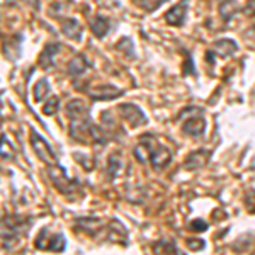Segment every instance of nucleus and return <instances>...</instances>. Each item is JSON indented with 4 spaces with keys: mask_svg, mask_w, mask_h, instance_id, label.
Masks as SVG:
<instances>
[{
    "mask_svg": "<svg viewBox=\"0 0 255 255\" xmlns=\"http://www.w3.org/2000/svg\"><path fill=\"white\" fill-rule=\"evenodd\" d=\"M61 32H63L68 39L80 41L82 34H84V27H82V24L77 19L68 17V19L61 20Z\"/></svg>",
    "mask_w": 255,
    "mask_h": 255,
    "instance_id": "nucleus-11",
    "label": "nucleus"
},
{
    "mask_svg": "<svg viewBox=\"0 0 255 255\" xmlns=\"http://www.w3.org/2000/svg\"><path fill=\"white\" fill-rule=\"evenodd\" d=\"M186 15H187V2L182 0V2H179L167 12L165 19L170 26H182L184 20H186Z\"/></svg>",
    "mask_w": 255,
    "mask_h": 255,
    "instance_id": "nucleus-12",
    "label": "nucleus"
},
{
    "mask_svg": "<svg viewBox=\"0 0 255 255\" xmlns=\"http://www.w3.org/2000/svg\"><path fill=\"white\" fill-rule=\"evenodd\" d=\"M85 114H90V109L84 101H80V99H73V101H70L67 104V116L70 119L85 116Z\"/></svg>",
    "mask_w": 255,
    "mask_h": 255,
    "instance_id": "nucleus-15",
    "label": "nucleus"
},
{
    "mask_svg": "<svg viewBox=\"0 0 255 255\" xmlns=\"http://www.w3.org/2000/svg\"><path fill=\"white\" fill-rule=\"evenodd\" d=\"M133 153L138 158V162H150L151 168H155V170H162V168H165L172 162V151L165 145H160V143L155 141V138L151 134H146L134 146Z\"/></svg>",
    "mask_w": 255,
    "mask_h": 255,
    "instance_id": "nucleus-1",
    "label": "nucleus"
},
{
    "mask_svg": "<svg viewBox=\"0 0 255 255\" xmlns=\"http://www.w3.org/2000/svg\"><path fill=\"white\" fill-rule=\"evenodd\" d=\"M89 68V61L84 55H75L68 63V73L72 77H80Z\"/></svg>",
    "mask_w": 255,
    "mask_h": 255,
    "instance_id": "nucleus-16",
    "label": "nucleus"
},
{
    "mask_svg": "<svg viewBox=\"0 0 255 255\" xmlns=\"http://www.w3.org/2000/svg\"><path fill=\"white\" fill-rule=\"evenodd\" d=\"M119 167H121V158H119L116 153L111 155V157H109V167H108V172H109L111 179H114V177L118 175Z\"/></svg>",
    "mask_w": 255,
    "mask_h": 255,
    "instance_id": "nucleus-23",
    "label": "nucleus"
},
{
    "mask_svg": "<svg viewBox=\"0 0 255 255\" xmlns=\"http://www.w3.org/2000/svg\"><path fill=\"white\" fill-rule=\"evenodd\" d=\"M67 249V240L61 233H55V235H49V240L43 245L41 250H49V252H63Z\"/></svg>",
    "mask_w": 255,
    "mask_h": 255,
    "instance_id": "nucleus-17",
    "label": "nucleus"
},
{
    "mask_svg": "<svg viewBox=\"0 0 255 255\" xmlns=\"http://www.w3.org/2000/svg\"><path fill=\"white\" fill-rule=\"evenodd\" d=\"M70 136L79 143L90 141V143H99V145H106L109 139L106 131L90 119V114L70 119Z\"/></svg>",
    "mask_w": 255,
    "mask_h": 255,
    "instance_id": "nucleus-2",
    "label": "nucleus"
},
{
    "mask_svg": "<svg viewBox=\"0 0 255 255\" xmlns=\"http://www.w3.org/2000/svg\"><path fill=\"white\" fill-rule=\"evenodd\" d=\"M218 2H220V3H221V2H225V0H218Z\"/></svg>",
    "mask_w": 255,
    "mask_h": 255,
    "instance_id": "nucleus-29",
    "label": "nucleus"
},
{
    "mask_svg": "<svg viewBox=\"0 0 255 255\" xmlns=\"http://www.w3.org/2000/svg\"><path fill=\"white\" fill-rule=\"evenodd\" d=\"M58 108H60V99L56 96H53L46 101V104H44V108H43V113L46 114V116H53V114H56Z\"/></svg>",
    "mask_w": 255,
    "mask_h": 255,
    "instance_id": "nucleus-22",
    "label": "nucleus"
},
{
    "mask_svg": "<svg viewBox=\"0 0 255 255\" xmlns=\"http://www.w3.org/2000/svg\"><path fill=\"white\" fill-rule=\"evenodd\" d=\"M118 114L125 119L131 128L145 126L148 123L146 114L143 113L141 108L136 104H119L118 106Z\"/></svg>",
    "mask_w": 255,
    "mask_h": 255,
    "instance_id": "nucleus-5",
    "label": "nucleus"
},
{
    "mask_svg": "<svg viewBox=\"0 0 255 255\" xmlns=\"http://www.w3.org/2000/svg\"><path fill=\"white\" fill-rule=\"evenodd\" d=\"M109 29H111V22H109L108 17H104V15L99 14L90 20V31H92L94 36H97L99 39L106 38Z\"/></svg>",
    "mask_w": 255,
    "mask_h": 255,
    "instance_id": "nucleus-14",
    "label": "nucleus"
},
{
    "mask_svg": "<svg viewBox=\"0 0 255 255\" xmlns=\"http://www.w3.org/2000/svg\"><path fill=\"white\" fill-rule=\"evenodd\" d=\"M238 49V44L233 39H218L215 44H213V53L221 58H228V56L235 55Z\"/></svg>",
    "mask_w": 255,
    "mask_h": 255,
    "instance_id": "nucleus-13",
    "label": "nucleus"
},
{
    "mask_svg": "<svg viewBox=\"0 0 255 255\" xmlns=\"http://www.w3.org/2000/svg\"><path fill=\"white\" fill-rule=\"evenodd\" d=\"M182 131L186 134L192 138H197V136H203V133L206 131V119L203 116H191L184 121L182 125Z\"/></svg>",
    "mask_w": 255,
    "mask_h": 255,
    "instance_id": "nucleus-8",
    "label": "nucleus"
},
{
    "mask_svg": "<svg viewBox=\"0 0 255 255\" xmlns=\"http://www.w3.org/2000/svg\"><path fill=\"white\" fill-rule=\"evenodd\" d=\"M196 238H187V247L191 250H203L204 249V242L201 238H197V242H194Z\"/></svg>",
    "mask_w": 255,
    "mask_h": 255,
    "instance_id": "nucleus-25",
    "label": "nucleus"
},
{
    "mask_svg": "<svg viewBox=\"0 0 255 255\" xmlns=\"http://www.w3.org/2000/svg\"><path fill=\"white\" fill-rule=\"evenodd\" d=\"M189 228H191L192 232H206L208 223H206V221H203V220H194V221H191Z\"/></svg>",
    "mask_w": 255,
    "mask_h": 255,
    "instance_id": "nucleus-24",
    "label": "nucleus"
},
{
    "mask_svg": "<svg viewBox=\"0 0 255 255\" xmlns=\"http://www.w3.org/2000/svg\"><path fill=\"white\" fill-rule=\"evenodd\" d=\"M7 150H10L9 141H7L5 134H2V157H3V160H9L12 157V153H10V151H7Z\"/></svg>",
    "mask_w": 255,
    "mask_h": 255,
    "instance_id": "nucleus-26",
    "label": "nucleus"
},
{
    "mask_svg": "<svg viewBox=\"0 0 255 255\" xmlns=\"http://www.w3.org/2000/svg\"><path fill=\"white\" fill-rule=\"evenodd\" d=\"M31 145H32V150H34L36 157H38L41 162L48 163V165L58 163V158H56L53 148L49 146V143L41 136L38 131H31Z\"/></svg>",
    "mask_w": 255,
    "mask_h": 255,
    "instance_id": "nucleus-4",
    "label": "nucleus"
},
{
    "mask_svg": "<svg viewBox=\"0 0 255 255\" xmlns=\"http://www.w3.org/2000/svg\"><path fill=\"white\" fill-rule=\"evenodd\" d=\"M155 254H180L179 247L175 245L174 240H160L157 245L153 247Z\"/></svg>",
    "mask_w": 255,
    "mask_h": 255,
    "instance_id": "nucleus-19",
    "label": "nucleus"
},
{
    "mask_svg": "<svg viewBox=\"0 0 255 255\" xmlns=\"http://www.w3.org/2000/svg\"><path fill=\"white\" fill-rule=\"evenodd\" d=\"M85 92L89 94V97L92 99V101H113V99H116V97L125 96V90L116 89L114 85H101V87L85 90Z\"/></svg>",
    "mask_w": 255,
    "mask_h": 255,
    "instance_id": "nucleus-7",
    "label": "nucleus"
},
{
    "mask_svg": "<svg viewBox=\"0 0 255 255\" xmlns=\"http://www.w3.org/2000/svg\"><path fill=\"white\" fill-rule=\"evenodd\" d=\"M7 2H9V3H10V2H12V0H7Z\"/></svg>",
    "mask_w": 255,
    "mask_h": 255,
    "instance_id": "nucleus-30",
    "label": "nucleus"
},
{
    "mask_svg": "<svg viewBox=\"0 0 255 255\" xmlns=\"http://www.w3.org/2000/svg\"><path fill=\"white\" fill-rule=\"evenodd\" d=\"M244 12L249 17H255V0H249V2H247V5L244 7Z\"/></svg>",
    "mask_w": 255,
    "mask_h": 255,
    "instance_id": "nucleus-27",
    "label": "nucleus"
},
{
    "mask_svg": "<svg viewBox=\"0 0 255 255\" xmlns=\"http://www.w3.org/2000/svg\"><path fill=\"white\" fill-rule=\"evenodd\" d=\"M187 55V61H186V68H184V75H187V73H196L194 70V65H192V56L186 53Z\"/></svg>",
    "mask_w": 255,
    "mask_h": 255,
    "instance_id": "nucleus-28",
    "label": "nucleus"
},
{
    "mask_svg": "<svg viewBox=\"0 0 255 255\" xmlns=\"http://www.w3.org/2000/svg\"><path fill=\"white\" fill-rule=\"evenodd\" d=\"M75 228L80 230V232L87 233L89 237H99V233L102 232V230H106L108 226H104V221L99 220V218H79V220L75 221Z\"/></svg>",
    "mask_w": 255,
    "mask_h": 255,
    "instance_id": "nucleus-6",
    "label": "nucleus"
},
{
    "mask_svg": "<svg viewBox=\"0 0 255 255\" xmlns=\"http://www.w3.org/2000/svg\"><path fill=\"white\" fill-rule=\"evenodd\" d=\"M48 175L51 184L55 186L56 191L60 194L67 196V197H73L77 192H80V186L75 179H70L67 175V170L63 167L55 163V165H48Z\"/></svg>",
    "mask_w": 255,
    "mask_h": 255,
    "instance_id": "nucleus-3",
    "label": "nucleus"
},
{
    "mask_svg": "<svg viewBox=\"0 0 255 255\" xmlns=\"http://www.w3.org/2000/svg\"><path fill=\"white\" fill-rule=\"evenodd\" d=\"M133 2L136 3L139 9H143L146 12H153V10H157L160 5H163L167 0H133Z\"/></svg>",
    "mask_w": 255,
    "mask_h": 255,
    "instance_id": "nucleus-21",
    "label": "nucleus"
},
{
    "mask_svg": "<svg viewBox=\"0 0 255 255\" xmlns=\"http://www.w3.org/2000/svg\"><path fill=\"white\" fill-rule=\"evenodd\" d=\"M60 48H61L60 43H48L39 55V60H38L39 67L43 70H51L55 67V56L58 55Z\"/></svg>",
    "mask_w": 255,
    "mask_h": 255,
    "instance_id": "nucleus-9",
    "label": "nucleus"
},
{
    "mask_svg": "<svg viewBox=\"0 0 255 255\" xmlns=\"http://www.w3.org/2000/svg\"><path fill=\"white\" fill-rule=\"evenodd\" d=\"M209 157H211V151H208V150L192 151V153L186 158V162H184V168H186V170H197V168H203L209 162Z\"/></svg>",
    "mask_w": 255,
    "mask_h": 255,
    "instance_id": "nucleus-10",
    "label": "nucleus"
},
{
    "mask_svg": "<svg viewBox=\"0 0 255 255\" xmlns=\"http://www.w3.org/2000/svg\"><path fill=\"white\" fill-rule=\"evenodd\" d=\"M237 9H238V3L237 0H225V2L220 3V15L225 22H228L233 15L237 14Z\"/></svg>",
    "mask_w": 255,
    "mask_h": 255,
    "instance_id": "nucleus-18",
    "label": "nucleus"
},
{
    "mask_svg": "<svg viewBox=\"0 0 255 255\" xmlns=\"http://www.w3.org/2000/svg\"><path fill=\"white\" fill-rule=\"evenodd\" d=\"M49 89H51V87H49L48 79H41L38 84L34 85V101L36 102L43 101V99L49 94Z\"/></svg>",
    "mask_w": 255,
    "mask_h": 255,
    "instance_id": "nucleus-20",
    "label": "nucleus"
}]
</instances>
